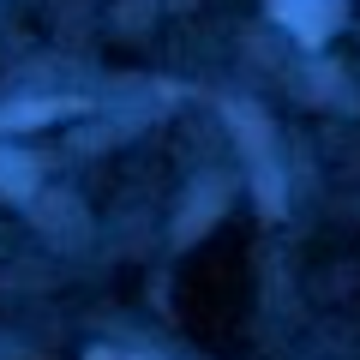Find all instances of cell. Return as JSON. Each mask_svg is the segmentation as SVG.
Returning <instances> with one entry per match:
<instances>
[{
	"label": "cell",
	"instance_id": "cell-3",
	"mask_svg": "<svg viewBox=\"0 0 360 360\" xmlns=\"http://www.w3.org/2000/svg\"><path fill=\"white\" fill-rule=\"evenodd\" d=\"M72 103H25V108H6L0 115V127H37V120H54V115H66Z\"/></svg>",
	"mask_w": 360,
	"mask_h": 360
},
{
	"label": "cell",
	"instance_id": "cell-2",
	"mask_svg": "<svg viewBox=\"0 0 360 360\" xmlns=\"http://www.w3.org/2000/svg\"><path fill=\"white\" fill-rule=\"evenodd\" d=\"M30 186H37V168H30L25 156H6V150H0V193H6V198H25Z\"/></svg>",
	"mask_w": 360,
	"mask_h": 360
},
{
	"label": "cell",
	"instance_id": "cell-1",
	"mask_svg": "<svg viewBox=\"0 0 360 360\" xmlns=\"http://www.w3.org/2000/svg\"><path fill=\"white\" fill-rule=\"evenodd\" d=\"M270 6H276V18L295 25L307 42H319L324 30L336 25V0H270Z\"/></svg>",
	"mask_w": 360,
	"mask_h": 360
}]
</instances>
